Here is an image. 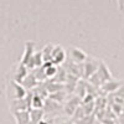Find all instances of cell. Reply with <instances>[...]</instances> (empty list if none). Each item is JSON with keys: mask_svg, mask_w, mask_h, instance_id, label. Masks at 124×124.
Instances as JSON below:
<instances>
[{"mask_svg": "<svg viewBox=\"0 0 124 124\" xmlns=\"http://www.w3.org/2000/svg\"><path fill=\"white\" fill-rule=\"evenodd\" d=\"M44 70H45V75L47 78H54L55 75L57 73V70H58V66L55 65L54 62H45V63L42 65Z\"/></svg>", "mask_w": 124, "mask_h": 124, "instance_id": "cell-11", "label": "cell"}, {"mask_svg": "<svg viewBox=\"0 0 124 124\" xmlns=\"http://www.w3.org/2000/svg\"><path fill=\"white\" fill-rule=\"evenodd\" d=\"M97 68H98V61L87 57V60L82 63V77L88 79L92 75H94L97 72Z\"/></svg>", "mask_w": 124, "mask_h": 124, "instance_id": "cell-1", "label": "cell"}, {"mask_svg": "<svg viewBox=\"0 0 124 124\" xmlns=\"http://www.w3.org/2000/svg\"><path fill=\"white\" fill-rule=\"evenodd\" d=\"M122 108H123V104H119V103L113 104V110H114V113H117V114H120L122 113Z\"/></svg>", "mask_w": 124, "mask_h": 124, "instance_id": "cell-19", "label": "cell"}, {"mask_svg": "<svg viewBox=\"0 0 124 124\" xmlns=\"http://www.w3.org/2000/svg\"><path fill=\"white\" fill-rule=\"evenodd\" d=\"M67 78V72L63 67H61V65L58 66V70H57V73L55 75L54 78H51L52 81H56V82H60V83H65V81Z\"/></svg>", "mask_w": 124, "mask_h": 124, "instance_id": "cell-16", "label": "cell"}, {"mask_svg": "<svg viewBox=\"0 0 124 124\" xmlns=\"http://www.w3.org/2000/svg\"><path fill=\"white\" fill-rule=\"evenodd\" d=\"M122 83H123V82L112 78V79H109V81L103 82L102 86H101V89H102L103 93H114V92L122 86Z\"/></svg>", "mask_w": 124, "mask_h": 124, "instance_id": "cell-5", "label": "cell"}, {"mask_svg": "<svg viewBox=\"0 0 124 124\" xmlns=\"http://www.w3.org/2000/svg\"><path fill=\"white\" fill-rule=\"evenodd\" d=\"M27 73H29V68H27L25 65L20 63V65H19V67H17V70H16V73H15L14 81H15V82H19V83H21L23 79L26 77V75H27Z\"/></svg>", "mask_w": 124, "mask_h": 124, "instance_id": "cell-13", "label": "cell"}, {"mask_svg": "<svg viewBox=\"0 0 124 124\" xmlns=\"http://www.w3.org/2000/svg\"><path fill=\"white\" fill-rule=\"evenodd\" d=\"M79 97H72L70 99L66 101V104H65V113L68 116H73L75 110L79 107Z\"/></svg>", "mask_w": 124, "mask_h": 124, "instance_id": "cell-7", "label": "cell"}, {"mask_svg": "<svg viewBox=\"0 0 124 124\" xmlns=\"http://www.w3.org/2000/svg\"><path fill=\"white\" fill-rule=\"evenodd\" d=\"M13 114L15 117L16 124H29L30 123L29 110H16V112H13Z\"/></svg>", "mask_w": 124, "mask_h": 124, "instance_id": "cell-10", "label": "cell"}, {"mask_svg": "<svg viewBox=\"0 0 124 124\" xmlns=\"http://www.w3.org/2000/svg\"><path fill=\"white\" fill-rule=\"evenodd\" d=\"M114 93H116V96H118V97H120L122 99H124V83H122V86H120Z\"/></svg>", "mask_w": 124, "mask_h": 124, "instance_id": "cell-18", "label": "cell"}, {"mask_svg": "<svg viewBox=\"0 0 124 124\" xmlns=\"http://www.w3.org/2000/svg\"><path fill=\"white\" fill-rule=\"evenodd\" d=\"M52 50H54V45L52 44H47L41 54H42V60H44V63L45 62H52Z\"/></svg>", "mask_w": 124, "mask_h": 124, "instance_id": "cell-15", "label": "cell"}, {"mask_svg": "<svg viewBox=\"0 0 124 124\" xmlns=\"http://www.w3.org/2000/svg\"><path fill=\"white\" fill-rule=\"evenodd\" d=\"M44 103H45V99L36 94V93H32V96H31V102H30V107L31 108H39V109H42L44 108ZM30 108V109H31Z\"/></svg>", "mask_w": 124, "mask_h": 124, "instance_id": "cell-14", "label": "cell"}, {"mask_svg": "<svg viewBox=\"0 0 124 124\" xmlns=\"http://www.w3.org/2000/svg\"><path fill=\"white\" fill-rule=\"evenodd\" d=\"M29 114H30V120L37 124L41 119L44 118V114H45V110L42 109H39V108H31L29 110Z\"/></svg>", "mask_w": 124, "mask_h": 124, "instance_id": "cell-12", "label": "cell"}, {"mask_svg": "<svg viewBox=\"0 0 124 124\" xmlns=\"http://www.w3.org/2000/svg\"><path fill=\"white\" fill-rule=\"evenodd\" d=\"M34 54H35V44L32 42V41H27V42L25 44L24 55H23L21 60H20V63L26 66L29 63V61L31 60V57L34 56Z\"/></svg>", "mask_w": 124, "mask_h": 124, "instance_id": "cell-6", "label": "cell"}, {"mask_svg": "<svg viewBox=\"0 0 124 124\" xmlns=\"http://www.w3.org/2000/svg\"><path fill=\"white\" fill-rule=\"evenodd\" d=\"M58 124H75V122H72V120H63V122H61Z\"/></svg>", "mask_w": 124, "mask_h": 124, "instance_id": "cell-20", "label": "cell"}, {"mask_svg": "<svg viewBox=\"0 0 124 124\" xmlns=\"http://www.w3.org/2000/svg\"><path fill=\"white\" fill-rule=\"evenodd\" d=\"M87 57L88 56L83 50H81L78 47H71L70 48V58H71L72 62H75V63L82 65L87 60Z\"/></svg>", "mask_w": 124, "mask_h": 124, "instance_id": "cell-2", "label": "cell"}, {"mask_svg": "<svg viewBox=\"0 0 124 124\" xmlns=\"http://www.w3.org/2000/svg\"><path fill=\"white\" fill-rule=\"evenodd\" d=\"M21 85H23L27 91L34 89V88L39 85V81H37V78L35 77L34 72H31V73H27V75H26V77H25V78L23 79V82H21Z\"/></svg>", "mask_w": 124, "mask_h": 124, "instance_id": "cell-9", "label": "cell"}, {"mask_svg": "<svg viewBox=\"0 0 124 124\" xmlns=\"http://www.w3.org/2000/svg\"><path fill=\"white\" fill-rule=\"evenodd\" d=\"M11 86H13V89H14V99H23V98L26 97L29 91L21 83L13 81L11 82Z\"/></svg>", "mask_w": 124, "mask_h": 124, "instance_id": "cell-8", "label": "cell"}, {"mask_svg": "<svg viewBox=\"0 0 124 124\" xmlns=\"http://www.w3.org/2000/svg\"><path fill=\"white\" fill-rule=\"evenodd\" d=\"M66 61V51L63 50L61 45H56L54 46V50H52V62L55 65L60 66L62 65L63 62Z\"/></svg>", "mask_w": 124, "mask_h": 124, "instance_id": "cell-3", "label": "cell"}, {"mask_svg": "<svg viewBox=\"0 0 124 124\" xmlns=\"http://www.w3.org/2000/svg\"><path fill=\"white\" fill-rule=\"evenodd\" d=\"M96 73L98 75V77L101 78L102 82H106V81H109V79L113 78L112 72L109 71L108 66H107L102 60L98 61V68H97V72H96Z\"/></svg>", "mask_w": 124, "mask_h": 124, "instance_id": "cell-4", "label": "cell"}, {"mask_svg": "<svg viewBox=\"0 0 124 124\" xmlns=\"http://www.w3.org/2000/svg\"><path fill=\"white\" fill-rule=\"evenodd\" d=\"M66 97H67V93H66L65 89H61V91H57V92H54V93H50L48 94V98L54 99V101H56L58 103L63 102L66 99Z\"/></svg>", "mask_w": 124, "mask_h": 124, "instance_id": "cell-17", "label": "cell"}]
</instances>
